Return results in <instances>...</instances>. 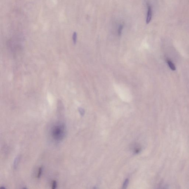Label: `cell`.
Segmentation results:
<instances>
[{"instance_id":"6da1fadb","label":"cell","mask_w":189,"mask_h":189,"mask_svg":"<svg viewBox=\"0 0 189 189\" xmlns=\"http://www.w3.org/2000/svg\"><path fill=\"white\" fill-rule=\"evenodd\" d=\"M51 136L55 141H61L65 138L66 134L65 125L62 123H58L51 128Z\"/></svg>"},{"instance_id":"7a4b0ae2","label":"cell","mask_w":189,"mask_h":189,"mask_svg":"<svg viewBox=\"0 0 189 189\" xmlns=\"http://www.w3.org/2000/svg\"><path fill=\"white\" fill-rule=\"evenodd\" d=\"M152 8L150 6H148V12H147V16L146 19V23L148 24L150 22L152 19Z\"/></svg>"},{"instance_id":"3957f363","label":"cell","mask_w":189,"mask_h":189,"mask_svg":"<svg viewBox=\"0 0 189 189\" xmlns=\"http://www.w3.org/2000/svg\"><path fill=\"white\" fill-rule=\"evenodd\" d=\"M20 159V157L18 156L15 159L14 162V164L13 166L14 168L15 169H16L17 167V166H18V164L19 162Z\"/></svg>"},{"instance_id":"277c9868","label":"cell","mask_w":189,"mask_h":189,"mask_svg":"<svg viewBox=\"0 0 189 189\" xmlns=\"http://www.w3.org/2000/svg\"><path fill=\"white\" fill-rule=\"evenodd\" d=\"M77 33L75 32H74L73 33V34L72 40L73 41V43L75 44H76V43H77Z\"/></svg>"},{"instance_id":"5b68a950","label":"cell","mask_w":189,"mask_h":189,"mask_svg":"<svg viewBox=\"0 0 189 189\" xmlns=\"http://www.w3.org/2000/svg\"><path fill=\"white\" fill-rule=\"evenodd\" d=\"M168 64L172 70H176V67H175L174 65H173V64L171 61H168Z\"/></svg>"},{"instance_id":"8992f818","label":"cell","mask_w":189,"mask_h":189,"mask_svg":"<svg viewBox=\"0 0 189 189\" xmlns=\"http://www.w3.org/2000/svg\"><path fill=\"white\" fill-rule=\"evenodd\" d=\"M43 171V167H41L39 168V171H38V174H37V178H39L40 177L41 174H42Z\"/></svg>"},{"instance_id":"52a82bcc","label":"cell","mask_w":189,"mask_h":189,"mask_svg":"<svg viewBox=\"0 0 189 189\" xmlns=\"http://www.w3.org/2000/svg\"><path fill=\"white\" fill-rule=\"evenodd\" d=\"M123 28V26L122 25H121L119 26L118 30V35L119 36H121L122 34V29Z\"/></svg>"},{"instance_id":"ba28073f","label":"cell","mask_w":189,"mask_h":189,"mask_svg":"<svg viewBox=\"0 0 189 189\" xmlns=\"http://www.w3.org/2000/svg\"><path fill=\"white\" fill-rule=\"evenodd\" d=\"M79 112L81 116H83L85 114V110L82 108L79 107Z\"/></svg>"},{"instance_id":"9c48e42d","label":"cell","mask_w":189,"mask_h":189,"mask_svg":"<svg viewBox=\"0 0 189 189\" xmlns=\"http://www.w3.org/2000/svg\"><path fill=\"white\" fill-rule=\"evenodd\" d=\"M128 183H129V180H128V179H126L124 182V185H123V188L125 189L127 188Z\"/></svg>"},{"instance_id":"30bf717a","label":"cell","mask_w":189,"mask_h":189,"mask_svg":"<svg viewBox=\"0 0 189 189\" xmlns=\"http://www.w3.org/2000/svg\"><path fill=\"white\" fill-rule=\"evenodd\" d=\"M57 183L56 181H53L52 184V189H55L57 188Z\"/></svg>"}]
</instances>
